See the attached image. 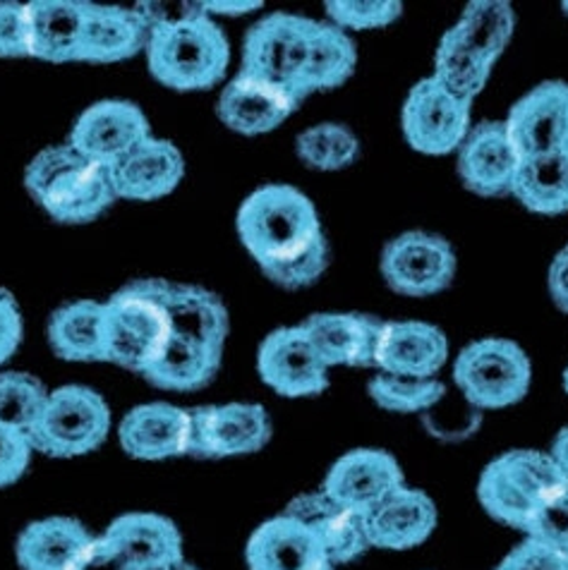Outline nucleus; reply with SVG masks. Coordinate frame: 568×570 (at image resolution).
Returning <instances> with one entry per match:
<instances>
[{
    "instance_id": "1",
    "label": "nucleus",
    "mask_w": 568,
    "mask_h": 570,
    "mask_svg": "<svg viewBox=\"0 0 568 570\" xmlns=\"http://www.w3.org/2000/svg\"><path fill=\"white\" fill-rule=\"evenodd\" d=\"M235 228L249 257L281 288H307L329 268L331 249L317 207L293 185L255 189L243 202Z\"/></svg>"
},
{
    "instance_id": "2",
    "label": "nucleus",
    "mask_w": 568,
    "mask_h": 570,
    "mask_svg": "<svg viewBox=\"0 0 568 570\" xmlns=\"http://www.w3.org/2000/svg\"><path fill=\"white\" fill-rule=\"evenodd\" d=\"M159 291L170 314V338L145 379L156 389L180 393L209 386L221 370L231 331L224 299L202 285L166 278H159Z\"/></svg>"
},
{
    "instance_id": "3",
    "label": "nucleus",
    "mask_w": 568,
    "mask_h": 570,
    "mask_svg": "<svg viewBox=\"0 0 568 570\" xmlns=\"http://www.w3.org/2000/svg\"><path fill=\"white\" fill-rule=\"evenodd\" d=\"M149 72L168 89L207 91L226 77L231 43L204 8H189L151 22Z\"/></svg>"
},
{
    "instance_id": "4",
    "label": "nucleus",
    "mask_w": 568,
    "mask_h": 570,
    "mask_svg": "<svg viewBox=\"0 0 568 570\" xmlns=\"http://www.w3.org/2000/svg\"><path fill=\"white\" fill-rule=\"evenodd\" d=\"M25 187L58 224H89L118 199L110 168L70 145L41 149L25 170Z\"/></svg>"
},
{
    "instance_id": "5",
    "label": "nucleus",
    "mask_w": 568,
    "mask_h": 570,
    "mask_svg": "<svg viewBox=\"0 0 568 570\" xmlns=\"http://www.w3.org/2000/svg\"><path fill=\"white\" fill-rule=\"evenodd\" d=\"M170 338V314L159 278H137L106 299L108 362L145 376Z\"/></svg>"
},
{
    "instance_id": "6",
    "label": "nucleus",
    "mask_w": 568,
    "mask_h": 570,
    "mask_svg": "<svg viewBox=\"0 0 568 570\" xmlns=\"http://www.w3.org/2000/svg\"><path fill=\"white\" fill-rule=\"evenodd\" d=\"M568 487L549 453L518 449L489 463L478 484L482 509L501 525L526 532L542 505Z\"/></svg>"
},
{
    "instance_id": "7",
    "label": "nucleus",
    "mask_w": 568,
    "mask_h": 570,
    "mask_svg": "<svg viewBox=\"0 0 568 570\" xmlns=\"http://www.w3.org/2000/svg\"><path fill=\"white\" fill-rule=\"evenodd\" d=\"M453 382L480 410L511 407L530 391L532 364L523 347L509 338H480L456 357Z\"/></svg>"
},
{
    "instance_id": "8",
    "label": "nucleus",
    "mask_w": 568,
    "mask_h": 570,
    "mask_svg": "<svg viewBox=\"0 0 568 570\" xmlns=\"http://www.w3.org/2000/svg\"><path fill=\"white\" fill-rule=\"evenodd\" d=\"M110 432L104 395L89 386L68 384L51 391L29 439L35 451L51 458H77L97 451Z\"/></svg>"
},
{
    "instance_id": "9",
    "label": "nucleus",
    "mask_w": 568,
    "mask_h": 570,
    "mask_svg": "<svg viewBox=\"0 0 568 570\" xmlns=\"http://www.w3.org/2000/svg\"><path fill=\"white\" fill-rule=\"evenodd\" d=\"M379 268L393 293L430 297L453 283L459 259L447 237L428 230H408L386 243Z\"/></svg>"
},
{
    "instance_id": "10",
    "label": "nucleus",
    "mask_w": 568,
    "mask_h": 570,
    "mask_svg": "<svg viewBox=\"0 0 568 570\" xmlns=\"http://www.w3.org/2000/svg\"><path fill=\"white\" fill-rule=\"evenodd\" d=\"M472 101L453 97L430 75L408 91L403 104V135L410 147L428 156L459 151L472 130Z\"/></svg>"
},
{
    "instance_id": "11",
    "label": "nucleus",
    "mask_w": 568,
    "mask_h": 570,
    "mask_svg": "<svg viewBox=\"0 0 568 570\" xmlns=\"http://www.w3.org/2000/svg\"><path fill=\"white\" fill-rule=\"evenodd\" d=\"M314 29H317V20L303 18V14H266L264 20L247 31L241 72L288 87L297 97L295 87L305 66Z\"/></svg>"
},
{
    "instance_id": "12",
    "label": "nucleus",
    "mask_w": 568,
    "mask_h": 570,
    "mask_svg": "<svg viewBox=\"0 0 568 570\" xmlns=\"http://www.w3.org/2000/svg\"><path fill=\"white\" fill-rule=\"evenodd\" d=\"M257 370L262 382L286 399H310L329 389V364L303 324L272 331L259 345Z\"/></svg>"
},
{
    "instance_id": "13",
    "label": "nucleus",
    "mask_w": 568,
    "mask_h": 570,
    "mask_svg": "<svg viewBox=\"0 0 568 570\" xmlns=\"http://www.w3.org/2000/svg\"><path fill=\"white\" fill-rule=\"evenodd\" d=\"M149 137H154V132L145 110L133 101L106 99L89 106L75 120L68 145L91 161L114 168Z\"/></svg>"
},
{
    "instance_id": "14",
    "label": "nucleus",
    "mask_w": 568,
    "mask_h": 570,
    "mask_svg": "<svg viewBox=\"0 0 568 570\" xmlns=\"http://www.w3.org/2000/svg\"><path fill=\"white\" fill-rule=\"evenodd\" d=\"M272 420L259 403L202 405L193 410L195 458H235L262 451L272 441Z\"/></svg>"
},
{
    "instance_id": "15",
    "label": "nucleus",
    "mask_w": 568,
    "mask_h": 570,
    "mask_svg": "<svg viewBox=\"0 0 568 570\" xmlns=\"http://www.w3.org/2000/svg\"><path fill=\"white\" fill-rule=\"evenodd\" d=\"M518 147L503 120H484L472 125L459 149V176L472 195L487 199L513 193L516 173L520 168Z\"/></svg>"
},
{
    "instance_id": "16",
    "label": "nucleus",
    "mask_w": 568,
    "mask_h": 570,
    "mask_svg": "<svg viewBox=\"0 0 568 570\" xmlns=\"http://www.w3.org/2000/svg\"><path fill=\"white\" fill-rule=\"evenodd\" d=\"M403 484V470L391 453L355 449L331 465L322 492L365 518Z\"/></svg>"
},
{
    "instance_id": "17",
    "label": "nucleus",
    "mask_w": 568,
    "mask_h": 570,
    "mask_svg": "<svg viewBox=\"0 0 568 570\" xmlns=\"http://www.w3.org/2000/svg\"><path fill=\"white\" fill-rule=\"evenodd\" d=\"M295 94L270 79L238 72L218 97V118L238 135H266L278 130L300 108Z\"/></svg>"
},
{
    "instance_id": "18",
    "label": "nucleus",
    "mask_w": 568,
    "mask_h": 570,
    "mask_svg": "<svg viewBox=\"0 0 568 570\" xmlns=\"http://www.w3.org/2000/svg\"><path fill=\"white\" fill-rule=\"evenodd\" d=\"M520 156L568 149V82H542L520 97L503 120Z\"/></svg>"
},
{
    "instance_id": "19",
    "label": "nucleus",
    "mask_w": 568,
    "mask_h": 570,
    "mask_svg": "<svg viewBox=\"0 0 568 570\" xmlns=\"http://www.w3.org/2000/svg\"><path fill=\"white\" fill-rule=\"evenodd\" d=\"M118 439L123 451L137 461H168L189 455L193 413L170 403H145L123 417Z\"/></svg>"
},
{
    "instance_id": "20",
    "label": "nucleus",
    "mask_w": 568,
    "mask_h": 570,
    "mask_svg": "<svg viewBox=\"0 0 568 570\" xmlns=\"http://www.w3.org/2000/svg\"><path fill=\"white\" fill-rule=\"evenodd\" d=\"M245 559L249 570H336L312 530L288 513L252 532Z\"/></svg>"
},
{
    "instance_id": "21",
    "label": "nucleus",
    "mask_w": 568,
    "mask_h": 570,
    "mask_svg": "<svg viewBox=\"0 0 568 570\" xmlns=\"http://www.w3.org/2000/svg\"><path fill=\"white\" fill-rule=\"evenodd\" d=\"M449 360L444 331L428 322H384L374 370L384 374L437 379Z\"/></svg>"
},
{
    "instance_id": "22",
    "label": "nucleus",
    "mask_w": 568,
    "mask_h": 570,
    "mask_svg": "<svg viewBox=\"0 0 568 570\" xmlns=\"http://www.w3.org/2000/svg\"><path fill=\"white\" fill-rule=\"evenodd\" d=\"M384 322L372 314L320 312L303 322L305 334L331 367H374Z\"/></svg>"
},
{
    "instance_id": "23",
    "label": "nucleus",
    "mask_w": 568,
    "mask_h": 570,
    "mask_svg": "<svg viewBox=\"0 0 568 570\" xmlns=\"http://www.w3.org/2000/svg\"><path fill=\"white\" fill-rule=\"evenodd\" d=\"M185 176V158L168 139L149 137L110 168L118 199L154 202L176 193Z\"/></svg>"
},
{
    "instance_id": "24",
    "label": "nucleus",
    "mask_w": 568,
    "mask_h": 570,
    "mask_svg": "<svg viewBox=\"0 0 568 570\" xmlns=\"http://www.w3.org/2000/svg\"><path fill=\"white\" fill-rule=\"evenodd\" d=\"M437 505L422 492L403 484L365 515L370 547L405 551L430 540L437 530Z\"/></svg>"
},
{
    "instance_id": "25",
    "label": "nucleus",
    "mask_w": 568,
    "mask_h": 570,
    "mask_svg": "<svg viewBox=\"0 0 568 570\" xmlns=\"http://www.w3.org/2000/svg\"><path fill=\"white\" fill-rule=\"evenodd\" d=\"M286 513L312 530L334 566L351 563L368 549H372L365 530V518L336 503L322 489L320 492L295 497L288 503Z\"/></svg>"
},
{
    "instance_id": "26",
    "label": "nucleus",
    "mask_w": 568,
    "mask_h": 570,
    "mask_svg": "<svg viewBox=\"0 0 568 570\" xmlns=\"http://www.w3.org/2000/svg\"><path fill=\"white\" fill-rule=\"evenodd\" d=\"M91 3L85 0H31L27 3L31 58L82 62L85 29Z\"/></svg>"
},
{
    "instance_id": "27",
    "label": "nucleus",
    "mask_w": 568,
    "mask_h": 570,
    "mask_svg": "<svg viewBox=\"0 0 568 570\" xmlns=\"http://www.w3.org/2000/svg\"><path fill=\"white\" fill-rule=\"evenodd\" d=\"M151 22L139 8L94 6L89 8L82 62H120L130 60L139 51H147Z\"/></svg>"
},
{
    "instance_id": "28",
    "label": "nucleus",
    "mask_w": 568,
    "mask_h": 570,
    "mask_svg": "<svg viewBox=\"0 0 568 570\" xmlns=\"http://www.w3.org/2000/svg\"><path fill=\"white\" fill-rule=\"evenodd\" d=\"M135 568H151L180 561L183 534L176 522L159 513H125L104 532Z\"/></svg>"
},
{
    "instance_id": "29",
    "label": "nucleus",
    "mask_w": 568,
    "mask_h": 570,
    "mask_svg": "<svg viewBox=\"0 0 568 570\" xmlns=\"http://www.w3.org/2000/svg\"><path fill=\"white\" fill-rule=\"evenodd\" d=\"M94 534L80 520L53 515L29 525L18 537V563L22 570H68L91 544Z\"/></svg>"
},
{
    "instance_id": "30",
    "label": "nucleus",
    "mask_w": 568,
    "mask_h": 570,
    "mask_svg": "<svg viewBox=\"0 0 568 570\" xmlns=\"http://www.w3.org/2000/svg\"><path fill=\"white\" fill-rule=\"evenodd\" d=\"M49 343L60 360L108 362L106 303L75 299L58 307L49 320Z\"/></svg>"
},
{
    "instance_id": "31",
    "label": "nucleus",
    "mask_w": 568,
    "mask_h": 570,
    "mask_svg": "<svg viewBox=\"0 0 568 570\" xmlns=\"http://www.w3.org/2000/svg\"><path fill=\"white\" fill-rule=\"evenodd\" d=\"M355 68L358 49L349 31L331 22H317L303 72H300L295 87L297 97L305 101L310 94L339 89L353 77Z\"/></svg>"
},
{
    "instance_id": "32",
    "label": "nucleus",
    "mask_w": 568,
    "mask_h": 570,
    "mask_svg": "<svg viewBox=\"0 0 568 570\" xmlns=\"http://www.w3.org/2000/svg\"><path fill=\"white\" fill-rule=\"evenodd\" d=\"M523 207L540 216L568 212V149L557 154L528 156L516 173L513 193Z\"/></svg>"
},
{
    "instance_id": "33",
    "label": "nucleus",
    "mask_w": 568,
    "mask_h": 570,
    "mask_svg": "<svg viewBox=\"0 0 568 570\" xmlns=\"http://www.w3.org/2000/svg\"><path fill=\"white\" fill-rule=\"evenodd\" d=\"M494 66L497 62L470 49L453 29H449L437 46L432 77L441 87H447L453 97L472 101L484 89Z\"/></svg>"
},
{
    "instance_id": "34",
    "label": "nucleus",
    "mask_w": 568,
    "mask_h": 570,
    "mask_svg": "<svg viewBox=\"0 0 568 570\" xmlns=\"http://www.w3.org/2000/svg\"><path fill=\"white\" fill-rule=\"evenodd\" d=\"M451 29L470 49L497 62L513 37L516 12L507 0H476L468 3L461 20Z\"/></svg>"
},
{
    "instance_id": "35",
    "label": "nucleus",
    "mask_w": 568,
    "mask_h": 570,
    "mask_svg": "<svg viewBox=\"0 0 568 570\" xmlns=\"http://www.w3.org/2000/svg\"><path fill=\"white\" fill-rule=\"evenodd\" d=\"M295 154L312 170L334 173L358 161L360 139L341 122H320L297 135Z\"/></svg>"
},
{
    "instance_id": "36",
    "label": "nucleus",
    "mask_w": 568,
    "mask_h": 570,
    "mask_svg": "<svg viewBox=\"0 0 568 570\" xmlns=\"http://www.w3.org/2000/svg\"><path fill=\"white\" fill-rule=\"evenodd\" d=\"M368 393L386 413L413 415L434 407L447 395V386L439 379H415L376 372L370 379Z\"/></svg>"
},
{
    "instance_id": "37",
    "label": "nucleus",
    "mask_w": 568,
    "mask_h": 570,
    "mask_svg": "<svg viewBox=\"0 0 568 570\" xmlns=\"http://www.w3.org/2000/svg\"><path fill=\"white\" fill-rule=\"evenodd\" d=\"M51 391L27 372H0V422L27 436L35 430Z\"/></svg>"
},
{
    "instance_id": "38",
    "label": "nucleus",
    "mask_w": 568,
    "mask_h": 570,
    "mask_svg": "<svg viewBox=\"0 0 568 570\" xmlns=\"http://www.w3.org/2000/svg\"><path fill=\"white\" fill-rule=\"evenodd\" d=\"M331 24L345 29H384L403 14L399 0H329L324 6Z\"/></svg>"
},
{
    "instance_id": "39",
    "label": "nucleus",
    "mask_w": 568,
    "mask_h": 570,
    "mask_svg": "<svg viewBox=\"0 0 568 570\" xmlns=\"http://www.w3.org/2000/svg\"><path fill=\"white\" fill-rule=\"evenodd\" d=\"M526 537L568 553V487L555 499H549L530 520Z\"/></svg>"
},
{
    "instance_id": "40",
    "label": "nucleus",
    "mask_w": 568,
    "mask_h": 570,
    "mask_svg": "<svg viewBox=\"0 0 568 570\" xmlns=\"http://www.w3.org/2000/svg\"><path fill=\"white\" fill-rule=\"evenodd\" d=\"M0 58H31L27 3L0 0Z\"/></svg>"
},
{
    "instance_id": "41",
    "label": "nucleus",
    "mask_w": 568,
    "mask_h": 570,
    "mask_svg": "<svg viewBox=\"0 0 568 570\" xmlns=\"http://www.w3.org/2000/svg\"><path fill=\"white\" fill-rule=\"evenodd\" d=\"M31 453H35L31 439L14 426L0 422V489L22 478L29 468Z\"/></svg>"
},
{
    "instance_id": "42",
    "label": "nucleus",
    "mask_w": 568,
    "mask_h": 570,
    "mask_svg": "<svg viewBox=\"0 0 568 570\" xmlns=\"http://www.w3.org/2000/svg\"><path fill=\"white\" fill-rule=\"evenodd\" d=\"M494 570H568V553L526 537Z\"/></svg>"
},
{
    "instance_id": "43",
    "label": "nucleus",
    "mask_w": 568,
    "mask_h": 570,
    "mask_svg": "<svg viewBox=\"0 0 568 570\" xmlns=\"http://www.w3.org/2000/svg\"><path fill=\"white\" fill-rule=\"evenodd\" d=\"M25 322L22 309L8 291L0 288V364L8 362L22 343Z\"/></svg>"
},
{
    "instance_id": "44",
    "label": "nucleus",
    "mask_w": 568,
    "mask_h": 570,
    "mask_svg": "<svg viewBox=\"0 0 568 570\" xmlns=\"http://www.w3.org/2000/svg\"><path fill=\"white\" fill-rule=\"evenodd\" d=\"M68 570H137L106 537H94L91 544L72 561Z\"/></svg>"
},
{
    "instance_id": "45",
    "label": "nucleus",
    "mask_w": 568,
    "mask_h": 570,
    "mask_svg": "<svg viewBox=\"0 0 568 570\" xmlns=\"http://www.w3.org/2000/svg\"><path fill=\"white\" fill-rule=\"evenodd\" d=\"M547 288L551 303H555L564 314H568V245L557 252L555 262L549 266Z\"/></svg>"
},
{
    "instance_id": "46",
    "label": "nucleus",
    "mask_w": 568,
    "mask_h": 570,
    "mask_svg": "<svg viewBox=\"0 0 568 570\" xmlns=\"http://www.w3.org/2000/svg\"><path fill=\"white\" fill-rule=\"evenodd\" d=\"M549 455H551V461L557 463V468L561 470L564 480L568 482V426H564V430L555 436V441H551Z\"/></svg>"
},
{
    "instance_id": "47",
    "label": "nucleus",
    "mask_w": 568,
    "mask_h": 570,
    "mask_svg": "<svg viewBox=\"0 0 568 570\" xmlns=\"http://www.w3.org/2000/svg\"><path fill=\"white\" fill-rule=\"evenodd\" d=\"M264 3H249V0H243V3H221V0H214V3H202L204 12H214V14H245V12H252L262 8Z\"/></svg>"
},
{
    "instance_id": "48",
    "label": "nucleus",
    "mask_w": 568,
    "mask_h": 570,
    "mask_svg": "<svg viewBox=\"0 0 568 570\" xmlns=\"http://www.w3.org/2000/svg\"><path fill=\"white\" fill-rule=\"evenodd\" d=\"M137 570H199L197 566H193L189 561L180 559V561H173L166 566H151V568H137Z\"/></svg>"
},
{
    "instance_id": "49",
    "label": "nucleus",
    "mask_w": 568,
    "mask_h": 570,
    "mask_svg": "<svg viewBox=\"0 0 568 570\" xmlns=\"http://www.w3.org/2000/svg\"><path fill=\"white\" fill-rule=\"evenodd\" d=\"M564 391H566V395H568V367L564 370Z\"/></svg>"
},
{
    "instance_id": "50",
    "label": "nucleus",
    "mask_w": 568,
    "mask_h": 570,
    "mask_svg": "<svg viewBox=\"0 0 568 570\" xmlns=\"http://www.w3.org/2000/svg\"><path fill=\"white\" fill-rule=\"evenodd\" d=\"M561 8H564V12H566V18H568V3H561Z\"/></svg>"
}]
</instances>
